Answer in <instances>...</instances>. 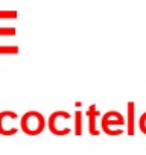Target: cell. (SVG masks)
<instances>
[{"instance_id": "6da1fadb", "label": "cell", "mask_w": 146, "mask_h": 155, "mask_svg": "<svg viewBox=\"0 0 146 155\" xmlns=\"http://www.w3.org/2000/svg\"><path fill=\"white\" fill-rule=\"evenodd\" d=\"M44 117L40 113L29 111L22 117V129L28 135H38L44 129Z\"/></svg>"}, {"instance_id": "7a4b0ae2", "label": "cell", "mask_w": 146, "mask_h": 155, "mask_svg": "<svg viewBox=\"0 0 146 155\" xmlns=\"http://www.w3.org/2000/svg\"><path fill=\"white\" fill-rule=\"evenodd\" d=\"M6 119H17V114L12 111H3L0 113V134L2 135H14L17 134V128H5Z\"/></svg>"}, {"instance_id": "3957f363", "label": "cell", "mask_w": 146, "mask_h": 155, "mask_svg": "<svg viewBox=\"0 0 146 155\" xmlns=\"http://www.w3.org/2000/svg\"><path fill=\"white\" fill-rule=\"evenodd\" d=\"M87 116L90 117V134L91 135H98L99 132L96 131V117L99 116V111L96 108V105H91L90 110L87 111Z\"/></svg>"}, {"instance_id": "277c9868", "label": "cell", "mask_w": 146, "mask_h": 155, "mask_svg": "<svg viewBox=\"0 0 146 155\" xmlns=\"http://www.w3.org/2000/svg\"><path fill=\"white\" fill-rule=\"evenodd\" d=\"M128 134H134V104H128Z\"/></svg>"}, {"instance_id": "5b68a950", "label": "cell", "mask_w": 146, "mask_h": 155, "mask_svg": "<svg viewBox=\"0 0 146 155\" xmlns=\"http://www.w3.org/2000/svg\"><path fill=\"white\" fill-rule=\"evenodd\" d=\"M81 117H82V113L78 111L75 114V120H76V128H75V134L76 135H81L82 134V129H81Z\"/></svg>"}, {"instance_id": "8992f818", "label": "cell", "mask_w": 146, "mask_h": 155, "mask_svg": "<svg viewBox=\"0 0 146 155\" xmlns=\"http://www.w3.org/2000/svg\"><path fill=\"white\" fill-rule=\"evenodd\" d=\"M140 128H141V131L146 134V114H143L141 119H140Z\"/></svg>"}]
</instances>
